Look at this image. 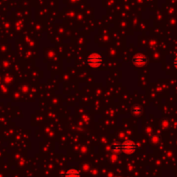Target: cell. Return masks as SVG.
I'll return each mask as SVG.
<instances>
[{
    "instance_id": "obj_2",
    "label": "cell",
    "mask_w": 177,
    "mask_h": 177,
    "mask_svg": "<svg viewBox=\"0 0 177 177\" xmlns=\"http://www.w3.org/2000/svg\"><path fill=\"white\" fill-rule=\"evenodd\" d=\"M132 63L135 66V67H138V68H141V67H144L148 64L149 63V59L148 57L143 55V54H141V53H138V54H135L132 57Z\"/></svg>"
},
{
    "instance_id": "obj_8",
    "label": "cell",
    "mask_w": 177,
    "mask_h": 177,
    "mask_svg": "<svg viewBox=\"0 0 177 177\" xmlns=\"http://www.w3.org/2000/svg\"><path fill=\"white\" fill-rule=\"evenodd\" d=\"M161 126H162L163 129H168V128L170 127V123H169V122H168V120L163 119V120L161 122Z\"/></svg>"
},
{
    "instance_id": "obj_6",
    "label": "cell",
    "mask_w": 177,
    "mask_h": 177,
    "mask_svg": "<svg viewBox=\"0 0 177 177\" xmlns=\"http://www.w3.org/2000/svg\"><path fill=\"white\" fill-rule=\"evenodd\" d=\"M131 113L134 116L139 117L141 116V114H143V108L139 105H135V106H133V108L131 110Z\"/></svg>"
},
{
    "instance_id": "obj_12",
    "label": "cell",
    "mask_w": 177,
    "mask_h": 177,
    "mask_svg": "<svg viewBox=\"0 0 177 177\" xmlns=\"http://www.w3.org/2000/svg\"><path fill=\"white\" fill-rule=\"evenodd\" d=\"M174 1H176V0H174Z\"/></svg>"
},
{
    "instance_id": "obj_1",
    "label": "cell",
    "mask_w": 177,
    "mask_h": 177,
    "mask_svg": "<svg viewBox=\"0 0 177 177\" xmlns=\"http://www.w3.org/2000/svg\"><path fill=\"white\" fill-rule=\"evenodd\" d=\"M86 63L93 69H97L102 64V57L99 52H92L87 57Z\"/></svg>"
},
{
    "instance_id": "obj_3",
    "label": "cell",
    "mask_w": 177,
    "mask_h": 177,
    "mask_svg": "<svg viewBox=\"0 0 177 177\" xmlns=\"http://www.w3.org/2000/svg\"><path fill=\"white\" fill-rule=\"evenodd\" d=\"M122 153H124L125 155H133L134 153H135L137 149L136 144L133 141L130 140H127L123 141L122 143Z\"/></svg>"
},
{
    "instance_id": "obj_7",
    "label": "cell",
    "mask_w": 177,
    "mask_h": 177,
    "mask_svg": "<svg viewBox=\"0 0 177 177\" xmlns=\"http://www.w3.org/2000/svg\"><path fill=\"white\" fill-rule=\"evenodd\" d=\"M150 141H151V143H152L153 144L157 145V144L160 143V141H161V137H160L159 135H154L151 136V138H150Z\"/></svg>"
},
{
    "instance_id": "obj_10",
    "label": "cell",
    "mask_w": 177,
    "mask_h": 177,
    "mask_svg": "<svg viewBox=\"0 0 177 177\" xmlns=\"http://www.w3.org/2000/svg\"><path fill=\"white\" fill-rule=\"evenodd\" d=\"M174 66L175 69H177V57H175V59L174 60Z\"/></svg>"
},
{
    "instance_id": "obj_5",
    "label": "cell",
    "mask_w": 177,
    "mask_h": 177,
    "mask_svg": "<svg viewBox=\"0 0 177 177\" xmlns=\"http://www.w3.org/2000/svg\"><path fill=\"white\" fill-rule=\"evenodd\" d=\"M111 152L112 154H116V155H118V154H121L122 153V143H114L112 145H111Z\"/></svg>"
},
{
    "instance_id": "obj_4",
    "label": "cell",
    "mask_w": 177,
    "mask_h": 177,
    "mask_svg": "<svg viewBox=\"0 0 177 177\" xmlns=\"http://www.w3.org/2000/svg\"><path fill=\"white\" fill-rule=\"evenodd\" d=\"M63 177H81V173L75 168H70L65 172Z\"/></svg>"
},
{
    "instance_id": "obj_9",
    "label": "cell",
    "mask_w": 177,
    "mask_h": 177,
    "mask_svg": "<svg viewBox=\"0 0 177 177\" xmlns=\"http://www.w3.org/2000/svg\"><path fill=\"white\" fill-rule=\"evenodd\" d=\"M117 160H118L117 155H116V154H111V155H110V161L113 162H116Z\"/></svg>"
},
{
    "instance_id": "obj_11",
    "label": "cell",
    "mask_w": 177,
    "mask_h": 177,
    "mask_svg": "<svg viewBox=\"0 0 177 177\" xmlns=\"http://www.w3.org/2000/svg\"><path fill=\"white\" fill-rule=\"evenodd\" d=\"M83 169L87 171V170H89V169H90V167H88V166H87V167H86V166H83Z\"/></svg>"
}]
</instances>
